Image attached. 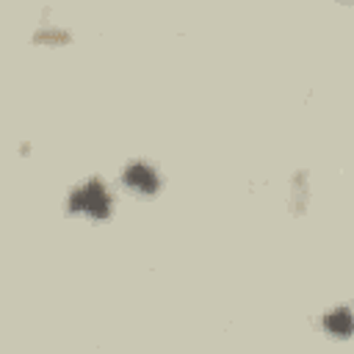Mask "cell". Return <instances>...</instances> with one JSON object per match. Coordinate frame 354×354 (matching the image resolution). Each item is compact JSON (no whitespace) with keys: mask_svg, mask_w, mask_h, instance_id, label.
<instances>
[{"mask_svg":"<svg viewBox=\"0 0 354 354\" xmlns=\"http://www.w3.org/2000/svg\"><path fill=\"white\" fill-rule=\"evenodd\" d=\"M72 213H86L91 218H105L111 213V196L100 183H86L69 196Z\"/></svg>","mask_w":354,"mask_h":354,"instance_id":"obj_1","label":"cell"},{"mask_svg":"<svg viewBox=\"0 0 354 354\" xmlns=\"http://www.w3.org/2000/svg\"><path fill=\"white\" fill-rule=\"evenodd\" d=\"M124 183H127V188H133V191H138V194H155L158 185H160L158 174H155L149 166H144V163H133V166H127V171H124Z\"/></svg>","mask_w":354,"mask_h":354,"instance_id":"obj_2","label":"cell"},{"mask_svg":"<svg viewBox=\"0 0 354 354\" xmlns=\"http://www.w3.org/2000/svg\"><path fill=\"white\" fill-rule=\"evenodd\" d=\"M324 329H326L329 335L348 337V335H351V313H348V310H332V313L324 318Z\"/></svg>","mask_w":354,"mask_h":354,"instance_id":"obj_3","label":"cell"}]
</instances>
